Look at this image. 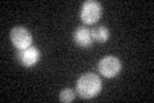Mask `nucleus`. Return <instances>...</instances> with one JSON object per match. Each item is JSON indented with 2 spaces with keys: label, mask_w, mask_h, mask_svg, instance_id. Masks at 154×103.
<instances>
[{
  "label": "nucleus",
  "mask_w": 154,
  "mask_h": 103,
  "mask_svg": "<svg viewBox=\"0 0 154 103\" xmlns=\"http://www.w3.org/2000/svg\"><path fill=\"white\" fill-rule=\"evenodd\" d=\"M103 7L99 2L94 0H88L82 4L80 11V18L84 24H94L102 17Z\"/></svg>",
  "instance_id": "f03ea898"
},
{
  "label": "nucleus",
  "mask_w": 154,
  "mask_h": 103,
  "mask_svg": "<svg viewBox=\"0 0 154 103\" xmlns=\"http://www.w3.org/2000/svg\"><path fill=\"white\" fill-rule=\"evenodd\" d=\"M91 36H93V40L94 41H98L100 44L105 43L109 39V30L105 26H98V27H94L91 28Z\"/></svg>",
  "instance_id": "0eeeda50"
},
{
  "label": "nucleus",
  "mask_w": 154,
  "mask_h": 103,
  "mask_svg": "<svg viewBox=\"0 0 154 103\" xmlns=\"http://www.w3.org/2000/svg\"><path fill=\"white\" fill-rule=\"evenodd\" d=\"M73 40L79 47L81 48H89L93 44V36H91V31L90 28L85 27V26H80L77 27L75 32H73Z\"/></svg>",
  "instance_id": "423d86ee"
},
{
  "label": "nucleus",
  "mask_w": 154,
  "mask_h": 103,
  "mask_svg": "<svg viewBox=\"0 0 154 103\" xmlns=\"http://www.w3.org/2000/svg\"><path fill=\"white\" fill-rule=\"evenodd\" d=\"M75 92L69 89V88H66V89H63L60 93H59V101L60 102H72L75 99Z\"/></svg>",
  "instance_id": "6e6552de"
},
{
  "label": "nucleus",
  "mask_w": 154,
  "mask_h": 103,
  "mask_svg": "<svg viewBox=\"0 0 154 103\" xmlns=\"http://www.w3.org/2000/svg\"><path fill=\"white\" fill-rule=\"evenodd\" d=\"M77 94L84 99H90L102 92V80L93 72H86L79 77L76 82Z\"/></svg>",
  "instance_id": "f257e3e1"
},
{
  "label": "nucleus",
  "mask_w": 154,
  "mask_h": 103,
  "mask_svg": "<svg viewBox=\"0 0 154 103\" xmlns=\"http://www.w3.org/2000/svg\"><path fill=\"white\" fill-rule=\"evenodd\" d=\"M11 41L14 48H17L18 50H23V49H27L31 47L32 35L26 27L17 26L12 28L11 31Z\"/></svg>",
  "instance_id": "20e7f679"
},
{
  "label": "nucleus",
  "mask_w": 154,
  "mask_h": 103,
  "mask_svg": "<svg viewBox=\"0 0 154 103\" xmlns=\"http://www.w3.org/2000/svg\"><path fill=\"white\" fill-rule=\"evenodd\" d=\"M122 70V63L114 56H107L98 63V71L104 77H114Z\"/></svg>",
  "instance_id": "7ed1b4c3"
},
{
  "label": "nucleus",
  "mask_w": 154,
  "mask_h": 103,
  "mask_svg": "<svg viewBox=\"0 0 154 103\" xmlns=\"http://www.w3.org/2000/svg\"><path fill=\"white\" fill-rule=\"evenodd\" d=\"M40 50L36 47H30L23 50H18L17 53V60L25 67H32L37 65V62L40 61Z\"/></svg>",
  "instance_id": "39448f33"
}]
</instances>
